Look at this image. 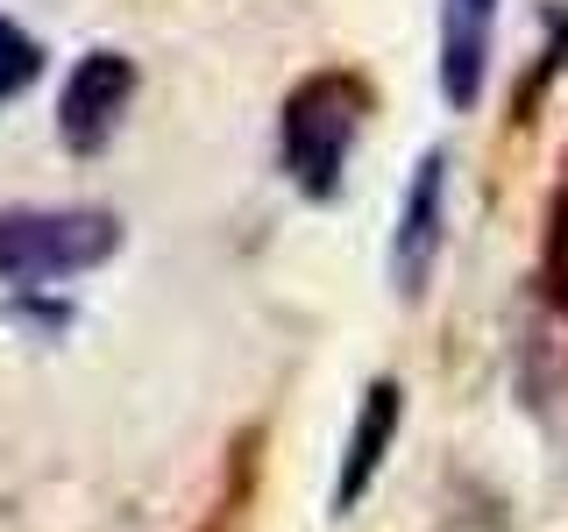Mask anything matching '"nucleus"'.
Returning <instances> with one entry per match:
<instances>
[{"mask_svg":"<svg viewBox=\"0 0 568 532\" xmlns=\"http://www.w3.org/2000/svg\"><path fill=\"white\" fill-rule=\"evenodd\" d=\"M555 284H561V298H568V206H561V221H555Z\"/></svg>","mask_w":568,"mask_h":532,"instance_id":"8","label":"nucleus"},{"mask_svg":"<svg viewBox=\"0 0 568 532\" xmlns=\"http://www.w3.org/2000/svg\"><path fill=\"white\" fill-rule=\"evenodd\" d=\"M398 426H405V390L390 383V377H377V383L363 390V412H355L342 475H334V511H355L369 497V483H377V469H384V454H390V440H398Z\"/></svg>","mask_w":568,"mask_h":532,"instance_id":"6","label":"nucleus"},{"mask_svg":"<svg viewBox=\"0 0 568 532\" xmlns=\"http://www.w3.org/2000/svg\"><path fill=\"white\" fill-rule=\"evenodd\" d=\"M36 79H43V43L14 14H0V106H14Z\"/></svg>","mask_w":568,"mask_h":532,"instance_id":"7","label":"nucleus"},{"mask_svg":"<svg viewBox=\"0 0 568 532\" xmlns=\"http://www.w3.org/2000/svg\"><path fill=\"white\" fill-rule=\"evenodd\" d=\"M135 100V58H121V50H85L79 64H71L64 93H58V142L71 156H100L106 142H114L121 114H129Z\"/></svg>","mask_w":568,"mask_h":532,"instance_id":"4","label":"nucleus"},{"mask_svg":"<svg viewBox=\"0 0 568 532\" xmlns=\"http://www.w3.org/2000/svg\"><path fill=\"white\" fill-rule=\"evenodd\" d=\"M490 22L497 0H440V100L469 114L490 79Z\"/></svg>","mask_w":568,"mask_h":532,"instance_id":"5","label":"nucleus"},{"mask_svg":"<svg viewBox=\"0 0 568 532\" xmlns=\"http://www.w3.org/2000/svg\"><path fill=\"white\" fill-rule=\"evenodd\" d=\"M363 85L348 71H313L284 93V114H277V164L284 177L298 185V200L327 206L348 177V156H355V135H363Z\"/></svg>","mask_w":568,"mask_h":532,"instance_id":"1","label":"nucleus"},{"mask_svg":"<svg viewBox=\"0 0 568 532\" xmlns=\"http://www.w3.org/2000/svg\"><path fill=\"white\" fill-rule=\"evenodd\" d=\"M440 248H448V150H426L398 200V227H390V284H398V298H426Z\"/></svg>","mask_w":568,"mask_h":532,"instance_id":"3","label":"nucleus"},{"mask_svg":"<svg viewBox=\"0 0 568 532\" xmlns=\"http://www.w3.org/2000/svg\"><path fill=\"white\" fill-rule=\"evenodd\" d=\"M121 248V221L106 206H0V284L50 291L64 277L100 270Z\"/></svg>","mask_w":568,"mask_h":532,"instance_id":"2","label":"nucleus"}]
</instances>
